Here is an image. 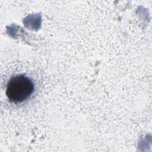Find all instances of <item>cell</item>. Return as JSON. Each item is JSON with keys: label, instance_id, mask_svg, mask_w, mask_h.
Here are the masks:
<instances>
[{"label": "cell", "instance_id": "1", "mask_svg": "<svg viewBox=\"0 0 152 152\" xmlns=\"http://www.w3.org/2000/svg\"><path fill=\"white\" fill-rule=\"evenodd\" d=\"M34 90V84L29 77L20 74L12 77L7 85L6 94L10 101L21 103L28 99Z\"/></svg>", "mask_w": 152, "mask_h": 152}]
</instances>
